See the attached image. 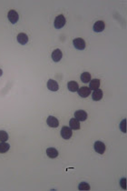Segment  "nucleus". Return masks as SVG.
Listing matches in <instances>:
<instances>
[{
	"instance_id": "obj_1",
	"label": "nucleus",
	"mask_w": 127,
	"mask_h": 191,
	"mask_svg": "<svg viewBox=\"0 0 127 191\" xmlns=\"http://www.w3.org/2000/svg\"><path fill=\"white\" fill-rule=\"evenodd\" d=\"M67 23V20H66V17L65 16H63V15H59L55 17L54 19V26L56 29H60L62 27H65Z\"/></svg>"
},
{
	"instance_id": "obj_2",
	"label": "nucleus",
	"mask_w": 127,
	"mask_h": 191,
	"mask_svg": "<svg viewBox=\"0 0 127 191\" xmlns=\"http://www.w3.org/2000/svg\"><path fill=\"white\" fill-rule=\"evenodd\" d=\"M61 136L64 138V139H70L71 136H72V129L68 127H63L62 129H61Z\"/></svg>"
},
{
	"instance_id": "obj_3",
	"label": "nucleus",
	"mask_w": 127,
	"mask_h": 191,
	"mask_svg": "<svg viewBox=\"0 0 127 191\" xmlns=\"http://www.w3.org/2000/svg\"><path fill=\"white\" fill-rule=\"evenodd\" d=\"M74 46L77 50H84L85 49V41L82 38H76L73 41Z\"/></svg>"
},
{
	"instance_id": "obj_4",
	"label": "nucleus",
	"mask_w": 127,
	"mask_h": 191,
	"mask_svg": "<svg viewBox=\"0 0 127 191\" xmlns=\"http://www.w3.org/2000/svg\"><path fill=\"white\" fill-rule=\"evenodd\" d=\"M94 150L98 154H101L102 155L105 151V145L104 144L103 142H101V141H96L94 143Z\"/></svg>"
},
{
	"instance_id": "obj_5",
	"label": "nucleus",
	"mask_w": 127,
	"mask_h": 191,
	"mask_svg": "<svg viewBox=\"0 0 127 191\" xmlns=\"http://www.w3.org/2000/svg\"><path fill=\"white\" fill-rule=\"evenodd\" d=\"M8 20L12 23V24H16L18 19H19V16L17 14V11L15 10H10L8 12Z\"/></svg>"
},
{
	"instance_id": "obj_6",
	"label": "nucleus",
	"mask_w": 127,
	"mask_h": 191,
	"mask_svg": "<svg viewBox=\"0 0 127 191\" xmlns=\"http://www.w3.org/2000/svg\"><path fill=\"white\" fill-rule=\"evenodd\" d=\"M77 92H78V95L81 98L85 99V98H87L88 96L91 94V89L87 86H82L77 90Z\"/></svg>"
},
{
	"instance_id": "obj_7",
	"label": "nucleus",
	"mask_w": 127,
	"mask_h": 191,
	"mask_svg": "<svg viewBox=\"0 0 127 191\" xmlns=\"http://www.w3.org/2000/svg\"><path fill=\"white\" fill-rule=\"evenodd\" d=\"M75 118L79 121H85L87 118V113L85 110H77L75 112Z\"/></svg>"
},
{
	"instance_id": "obj_8",
	"label": "nucleus",
	"mask_w": 127,
	"mask_h": 191,
	"mask_svg": "<svg viewBox=\"0 0 127 191\" xmlns=\"http://www.w3.org/2000/svg\"><path fill=\"white\" fill-rule=\"evenodd\" d=\"M104 27H105L104 22V21H102V20H99V21H97V22H95V23H94L93 29H94V32H96V33H100V32H103V31H104Z\"/></svg>"
},
{
	"instance_id": "obj_9",
	"label": "nucleus",
	"mask_w": 127,
	"mask_h": 191,
	"mask_svg": "<svg viewBox=\"0 0 127 191\" xmlns=\"http://www.w3.org/2000/svg\"><path fill=\"white\" fill-rule=\"evenodd\" d=\"M46 123L47 125L50 127H57L59 126V121L56 117H53V116H50L47 117L46 119Z\"/></svg>"
},
{
	"instance_id": "obj_10",
	"label": "nucleus",
	"mask_w": 127,
	"mask_h": 191,
	"mask_svg": "<svg viewBox=\"0 0 127 191\" xmlns=\"http://www.w3.org/2000/svg\"><path fill=\"white\" fill-rule=\"evenodd\" d=\"M63 58V53L60 49H54L52 53V59L54 62H59Z\"/></svg>"
},
{
	"instance_id": "obj_11",
	"label": "nucleus",
	"mask_w": 127,
	"mask_h": 191,
	"mask_svg": "<svg viewBox=\"0 0 127 191\" xmlns=\"http://www.w3.org/2000/svg\"><path fill=\"white\" fill-rule=\"evenodd\" d=\"M47 88L51 91H57L59 89V85L55 80L49 79L47 82Z\"/></svg>"
},
{
	"instance_id": "obj_12",
	"label": "nucleus",
	"mask_w": 127,
	"mask_h": 191,
	"mask_svg": "<svg viewBox=\"0 0 127 191\" xmlns=\"http://www.w3.org/2000/svg\"><path fill=\"white\" fill-rule=\"evenodd\" d=\"M92 99H93V100H94V101H99V100H101V99H103V91H102L100 88L94 90V92H93V94H92Z\"/></svg>"
},
{
	"instance_id": "obj_13",
	"label": "nucleus",
	"mask_w": 127,
	"mask_h": 191,
	"mask_svg": "<svg viewBox=\"0 0 127 191\" xmlns=\"http://www.w3.org/2000/svg\"><path fill=\"white\" fill-rule=\"evenodd\" d=\"M17 39V42H18L20 45H26V44L28 42V36H27V35L25 34V33H20V34H18Z\"/></svg>"
},
{
	"instance_id": "obj_14",
	"label": "nucleus",
	"mask_w": 127,
	"mask_h": 191,
	"mask_svg": "<svg viewBox=\"0 0 127 191\" xmlns=\"http://www.w3.org/2000/svg\"><path fill=\"white\" fill-rule=\"evenodd\" d=\"M69 125H70V128L74 129V130H78L80 129L81 126H80V121L77 120L76 118H71L69 121Z\"/></svg>"
},
{
	"instance_id": "obj_15",
	"label": "nucleus",
	"mask_w": 127,
	"mask_h": 191,
	"mask_svg": "<svg viewBox=\"0 0 127 191\" xmlns=\"http://www.w3.org/2000/svg\"><path fill=\"white\" fill-rule=\"evenodd\" d=\"M46 155L50 158H55L58 157V151L54 148H49L46 149Z\"/></svg>"
},
{
	"instance_id": "obj_16",
	"label": "nucleus",
	"mask_w": 127,
	"mask_h": 191,
	"mask_svg": "<svg viewBox=\"0 0 127 191\" xmlns=\"http://www.w3.org/2000/svg\"><path fill=\"white\" fill-rule=\"evenodd\" d=\"M67 88L71 92H76L79 89V86H78L77 82H76V81H70L67 84Z\"/></svg>"
},
{
	"instance_id": "obj_17",
	"label": "nucleus",
	"mask_w": 127,
	"mask_h": 191,
	"mask_svg": "<svg viewBox=\"0 0 127 191\" xmlns=\"http://www.w3.org/2000/svg\"><path fill=\"white\" fill-rule=\"evenodd\" d=\"M90 85H89V88L91 90H95V89H98L99 86H100V80L95 78V79H93L91 80L90 82Z\"/></svg>"
},
{
	"instance_id": "obj_18",
	"label": "nucleus",
	"mask_w": 127,
	"mask_h": 191,
	"mask_svg": "<svg viewBox=\"0 0 127 191\" xmlns=\"http://www.w3.org/2000/svg\"><path fill=\"white\" fill-rule=\"evenodd\" d=\"M9 149H10V145L8 144V143H6V142L0 143V154L8 152L9 150Z\"/></svg>"
},
{
	"instance_id": "obj_19",
	"label": "nucleus",
	"mask_w": 127,
	"mask_h": 191,
	"mask_svg": "<svg viewBox=\"0 0 127 191\" xmlns=\"http://www.w3.org/2000/svg\"><path fill=\"white\" fill-rule=\"evenodd\" d=\"M81 80L82 82L84 83H88L91 81V74L88 73V72H84L82 75H81Z\"/></svg>"
},
{
	"instance_id": "obj_20",
	"label": "nucleus",
	"mask_w": 127,
	"mask_h": 191,
	"mask_svg": "<svg viewBox=\"0 0 127 191\" xmlns=\"http://www.w3.org/2000/svg\"><path fill=\"white\" fill-rule=\"evenodd\" d=\"M8 139V134L5 130H0V142H6Z\"/></svg>"
},
{
	"instance_id": "obj_21",
	"label": "nucleus",
	"mask_w": 127,
	"mask_h": 191,
	"mask_svg": "<svg viewBox=\"0 0 127 191\" xmlns=\"http://www.w3.org/2000/svg\"><path fill=\"white\" fill-rule=\"evenodd\" d=\"M78 189H79V190H89V189H90V186H89V184L86 183V182H82V183L79 184Z\"/></svg>"
},
{
	"instance_id": "obj_22",
	"label": "nucleus",
	"mask_w": 127,
	"mask_h": 191,
	"mask_svg": "<svg viewBox=\"0 0 127 191\" xmlns=\"http://www.w3.org/2000/svg\"><path fill=\"white\" fill-rule=\"evenodd\" d=\"M3 75V71H2V69H0V77H1Z\"/></svg>"
}]
</instances>
